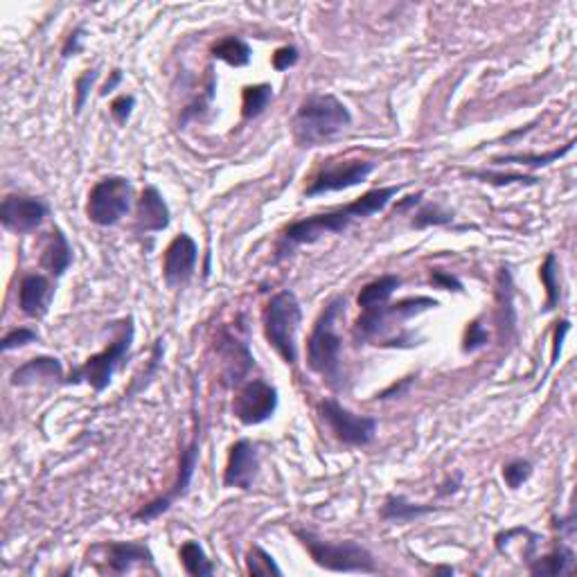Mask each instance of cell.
Segmentation results:
<instances>
[{
  "instance_id": "41",
  "label": "cell",
  "mask_w": 577,
  "mask_h": 577,
  "mask_svg": "<svg viewBox=\"0 0 577 577\" xmlns=\"http://www.w3.org/2000/svg\"><path fill=\"white\" fill-rule=\"evenodd\" d=\"M120 82H122V71H120V68H115V71H113V72H111V80H109V82H106V84H104V86H101V91H100V93H101V95H109V93H113V91H115V89H118V84H120Z\"/></svg>"
},
{
  "instance_id": "1",
  "label": "cell",
  "mask_w": 577,
  "mask_h": 577,
  "mask_svg": "<svg viewBox=\"0 0 577 577\" xmlns=\"http://www.w3.org/2000/svg\"><path fill=\"white\" fill-rule=\"evenodd\" d=\"M401 190V186H388V188H377V190L366 192L363 197H359L357 201L348 203V206L339 207L334 212H322V215L307 216V219H298L293 224L287 226L283 235V242H280V255H287L289 248L300 246V244H313L318 242L325 235H339L343 230H348V226L354 219H366V216L377 215L381 212L388 203L392 201L397 192Z\"/></svg>"
},
{
  "instance_id": "4",
  "label": "cell",
  "mask_w": 577,
  "mask_h": 577,
  "mask_svg": "<svg viewBox=\"0 0 577 577\" xmlns=\"http://www.w3.org/2000/svg\"><path fill=\"white\" fill-rule=\"evenodd\" d=\"M295 537L309 553L313 564L334 573H375L377 562L375 555L361 543L345 539V542H325L316 534L295 530Z\"/></svg>"
},
{
  "instance_id": "6",
  "label": "cell",
  "mask_w": 577,
  "mask_h": 577,
  "mask_svg": "<svg viewBox=\"0 0 577 577\" xmlns=\"http://www.w3.org/2000/svg\"><path fill=\"white\" fill-rule=\"evenodd\" d=\"M131 343L133 321L127 318V321H122L120 334L115 336L101 352L93 354V357L86 359L80 368H75V370L71 372V377L66 380V384H89L95 392L106 390V388L111 386V381H113L118 366L127 359Z\"/></svg>"
},
{
  "instance_id": "37",
  "label": "cell",
  "mask_w": 577,
  "mask_h": 577,
  "mask_svg": "<svg viewBox=\"0 0 577 577\" xmlns=\"http://www.w3.org/2000/svg\"><path fill=\"white\" fill-rule=\"evenodd\" d=\"M298 59H300L298 48H293V45H284V48L275 50L271 63H274L275 71L284 72V71H289V68H293L295 63H298Z\"/></svg>"
},
{
  "instance_id": "28",
  "label": "cell",
  "mask_w": 577,
  "mask_h": 577,
  "mask_svg": "<svg viewBox=\"0 0 577 577\" xmlns=\"http://www.w3.org/2000/svg\"><path fill=\"white\" fill-rule=\"evenodd\" d=\"M539 280L546 287V304H543V312H553L555 304L560 303V284H557V260L555 253H548L543 264L539 266Z\"/></svg>"
},
{
  "instance_id": "8",
  "label": "cell",
  "mask_w": 577,
  "mask_h": 577,
  "mask_svg": "<svg viewBox=\"0 0 577 577\" xmlns=\"http://www.w3.org/2000/svg\"><path fill=\"white\" fill-rule=\"evenodd\" d=\"M436 307L438 300L427 298V295H418V298H406L399 300V303H388L384 307L368 309V312H361V316L354 322V336L359 341H372L380 332L386 330V325L390 321H406V318H413L418 313Z\"/></svg>"
},
{
  "instance_id": "42",
  "label": "cell",
  "mask_w": 577,
  "mask_h": 577,
  "mask_svg": "<svg viewBox=\"0 0 577 577\" xmlns=\"http://www.w3.org/2000/svg\"><path fill=\"white\" fill-rule=\"evenodd\" d=\"M409 386H410V377H406V380L401 381V384H392L390 388H388V390H384V392H381V395H377V397H380V399H388V397L395 395V392H397V395H399V392L406 390V388H409Z\"/></svg>"
},
{
  "instance_id": "33",
  "label": "cell",
  "mask_w": 577,
  "mask_h": 577,
  "mask_svg": "<svg viewBox=\"0 0 577 577\" xmlns=\"http://www.w3.org/2000/svg\"><path fill=\"white\" fill-rule=\"evenodd\" d=\"M34 341H39V334L34 330H30V327H16V330L5 334L0 348H3V352H12V350L23 348V345L34 343Z\"/></svg>"
},
{
  "instance_id": "13",
  "label": "cell",
  "mask_w": 577,
  "mask_h": 577,
  "mask_svg": "<svg viewBox=\"0 0 577 577\" xmlns=\"http://www.w3.org/2000/svg\"><path fill=\"white\" fill-rule=\"evenodd\" d=\"M48 216V206L36 197L9 194L0 203V221L12 233H32Z\"/></svg>"
},
{
  "instance_id": "40",
  "label": "cell",
  "mask_w": 577,
  "mask_h": 577,
  "mask_svg": "<svg viewBox=\"0 0 577 577\" xmlns=\"http://www.w3.org/2000/svg\"><path fill=\"white\" fill-rule=\"evenodd\" d=\"M84 34H86L84 27H77V30H72L71 34H68L66 43H63V50H62V57L63 59H71V57H75L77 53H80L82 41H84Z\"/></svg>"
},
{
  "instance_id": "29",
  "label": "cell",
  "mask_w": 577,
  "mask_h": 577,
  "mask_svg": "<svg viewBox=\"0 0 577 577\" xmlns=\"http://www.w3.org/2000/svg\"><path fill=\"white\" fill-rule=\"evenodd\" d=\"M246 571L251 575H283V569L275 564L274 555L262 546H253L246 555Z\"/></svg>"
},
{
  "instance_id": "32",
  "label": "cell",
  "mask_w": 577,
  "mask_h": 577,
  "mask_svg": "<svg viewBox=\"0 0 577 577\" xmlns=\"http://www.w3.org/2000/svg\"><path fill=\"white\" fill-rule=\"evenodd\" d=\"M454 221V215L442 210L440 206H427L415 215L413 228H427V226H449Z\"/></svg>"
},
{
  "instance_id": "14",
  "label": "cell",
  "mask_w": 577,
  "mask_h": 577,
  "mask_svg": "<svg viewBox=\"0 0 577 577\" xmlns=\"http://www.w3.org/2000/svg\"><path fill=\"white\" fill-rule=\"evenodd\" d=\"M372 172H375V163H370V160H350L345 165H330L313 178L304 194L307 197H321V194L327 192L348 190V188L366 181Z\"/></svg>"
},
{
  "instance_id": "38",
  "label": "cell",
  "mask_w": 577,
  "mask_h": 577,
  "mask_svg": "<svg viewBox=\"0 0 577 577\" xmlns=\"http://www.w3.org/2000/svg\"><path fill=\"white\" fill-rule=\"evenodd\" d=\"M571 330V322L569 321H560L557 322L555 332H553V357H551V368L557 366V361H560V354H562V345H564V339L566 334H569Z\"/></svg>"
},
{
  "instance_id": "7",
  "label": "cell",
  "mask_w": 577,
  "mask_h": 577,
  "mask_svg": "<svg viewBox=\"0 0 577 577\" xmlns=\"http://www.w3.org/2000/svg\"><path fill=\"white\" fill-rule=\"evenodd\" d=\"M133 186L124 177H106L97 181L89 192L86 216L95 226H115L131 207Z\"/></svg>"
},
{
  "instance_id": "24",
  "label": "cell",
  "mask_w": 577,
  "mask_h": 577,
  "mask_svg": "<svg viewBox=\"0 0 577 577\" xmlns=\"http://www.w3.org/2000/svg\"><path fill=\"white\" fill-rule=\"evenodd\" d=\"M575 140L566 142L562 149H553L548 154H507V156H498L494 159V165H521V168H530V169H537V168H546V165L555 163V160L564 159L566 154L573 151Z\"/></svg>"
},
{
  "instance_id": "12",
  "label": "cell",
  "mask_w": 577,
  "mask_h": 577,
  "mask_svg": "<svg viewBox=\"0 0 577 577\" xmlns=\"http://www.w3.org/2000/svg\"><path fill=\"white\" fill-rule=\"evenodd\" d=\"M198 260V246L197 242L188 233L177 235V237L169 242L168 251L163 257V275L168 287L178 289L186 287L192 280L194 269H197Z\"/></svg>"
},
{
  "instance_id": "2",
  "label": "cell",
  "mask_w": 577,
  "mask_h": 577,
  "mask_svg": "<svg viewBox=\"0 0 577 577\" xmlns=\"http://www.w3.org/2000/svg\"><path fill=\"white\" fill-rule=\"evenodd\" d=\"M350 124L352 113L339 97L313 93L300 104L291 127L300 147H318L343 133Z\"/></svg>"
},
{
  "instance_id": "18",
  "label": "cell",
  "mask_w": 577,
  "mask_h": 577,
  "mask_svg": "<svg viewBox=\"0 0 577 577\" xmlns=\"http://www.w3.org/2000/svg\"><path fill=\"white\" fill-rule=\"evenodd\" d=\"M106 569L109 573L122 575L129 573L138 564H151L154 555L145 543L136 542H113L106 546Z\"/></svg>"
},
{
  "instance_id": "21",
  "label": "cell",
  "mask_w": 577,
  "mask_h": 577,
  "mask_svg": "<svg viewBox=\"0 0 577 577\" xmlns=\"http://www.w3.org/2000/svg\"><path fill=\"white\" fill-rule=\"evenodd\" d=\"M575 555L569 546H557L539 560H530V573L537 577H560L573 573Z\"/></svg>"
},
{
  "instance_id": "25",
  "label": "cell",
  "mask_w": 577,
  "mask_h": 577,
  "mask_svg": "<svg viewBox=\"0 0 577 577\" xmlns=\"http://www.w3.org/2000/svg\"><path fill=\"white\" fill-rule=\"evenodd\" d=\"M212 57L219 59V62H226L228 66L242 68L251 63V48L239 36H226L219 43L212 45Z\"/></svg>"
},
{
  "instance_id": "16",
  "label": "cell",
  "mask_w": 577,
  "mask_h": 577,
  "mask_svg": "<svg viewBox=\"0 0 577 577\" xmlns=\"http://www.w3.org/2000/svg\"><path fill=\"white\" fill-rule=\"evenodd\" d=\"M172 221L169 207L165 203L163 194L159 188L147 186L142 197L138 198V212H136V230L138 233H160Z\"/></svg>"
},
{
  "instance_id": "9",
  "label": "cell",
  "mask_w": 577,
  "mask_h": 577,
  "mask_svg": "<svg viewBox=\"0 0 577 577\" xmlns=\"http://www.w3.org/2000/svg\"><path fill=\"white\" fill-rule=\"evenodd\" d=\"M322 419L332 428L336 438L343 445L350 447H366L375 440L377 436V419L368 415H354L345 406H341L336 399H322L321 404Z\"/></svg>"
},
{
  "instance_id": "11",
  "label": "cell",
  "mask_w": 577,
  "mask_h": 577,
  "mask_svg": "<svg viewBox=\"0 0 577 577\" xmlns=\"http://www.w3.org/2000/svg\"><path fill=\"white\" fill-rule=\"evenodd\" d=\"M197 463H198V438H194V440L190 442V445L183 449L181 454V465H178V476H177V483H174V487L169 489L165 496L160 498H154L151 503H147V505H142L140 510L133 514V519L138 521H151L156 519V516L165 514V512L172 507V503L177 501V498L186 496L188 489H190V483H192V476H194V469H197Z\"/></svg>"
},
{
  "instance_id": "5",
  "label": "cell",
  "mask_w": 577,
  "mask_h": 577,
  "mask_svg": "<svg viewBox=\"0 0 577 577\" xmlns=\"http://www.w3.org/2000/svg\"><path fill=\"white\" fill-rule=\"evenodd\" d=\"M300 322H303V307H300L293 291L284 289L269 300V304L264 309L266 341L274 345L275 352L289 366H293L295 359H298L295 336H298Z\"/></svg>"
},
{
  "instance_id": "10",
  "label": "cell",
  "mask_w": 577,
  "mask_h": 577,
  "mask_svg": "<svg viewBox=\"0 0 577 577\" xmlns=\"http://www.w3.org/2000/svg\"><path fill=\"white\" fill-rule=\"evenodd\" d=\"M278 390L264 380H251L242 386L233 401V415L246 427L266 422L278 410Z\"/></svg>"
},
{
  "instance_id": "3",
  "label": "cell",
  "mask_w": 577,
  "mask_h": 577,
  "mask_svg": "<svg viewBox=\"0 0 577 577\" xmlns=\"http://www.w3.org/2000/svg\"><path fill=\"white\" fill-rule=\"evenodd\" d=\"M345 309V298H334L318 316L307 341V363L316 375L334 384L341 375V336L336 332V321Z\"/></svg>"
},
{
  "instance_id": "26",
  "label": "cell",
  "mask_w": 577,
  "mask_h": 577,
  "mask_svg": "<svg viewBox=\"0 0 577 577\" xmlns=\"http://www.w3.org/2000/svg\"><path fill=\"white\" fill-rule=\"evenodd\" d=\"M178 557H181V564L186 569L188 575L192 577H210L215 573V566L207 560L206 551L198 542H186L178 551Z\"/></svg>"
},
{
  "instance_id": "17",
  "label": "cell",
  "mask_w": 577,
  "mask_h": 577,
  "mask_svg": "<svg viewBox=\"0 0 577 577\" xmlns=\"http://www.w3.org/2000/svg\"><path fill=\"white\" fill-rule=\"evenodd\" d=\"M54 287L45 275L32 274L25 275L18 289V307L25 316L30 318H41L48 312L50 303H53Z\"/></svg>"
},
{
  "instance_id": "15",
  "label": "cell",
  "mask_w": 577,
  "mask_h": 577,
  "mask_svg": "<svg viewBox=\"0 0 577 577\" xmlns=\"http://www.w3.org/2000/svg\"><path fill=\"white\" fill-rule=\"evenodd\" d=\"M257 472H260V456H257L255 445L251 440H237L230 447L228 465L224 472L226 487L251 489L255 483Z\"/></svg>"
},
{
  "instance_id": "20",
  "label": "cell",
  "mask_w": 577,
  "mask_h": 577,
  "mask_svg": "<svg viewBox=\"0 0 577 577\" xmlns=\"http://www.w3.org/2000/svg\"><path fill=\"white\" fill-rule=\"evenodd\" d=\"M436 512V505H427V503H413L406 496H388L386 503L381 505V519L392 521V524H410L415 519Z\"/></svg>"
},
{
  "instance_id": "30",
  "label": "cell",
  "mask_w": 577,
  "mask_h": 577,
  "mask_svg": "<svg viewBox=\"0 0 577 577\" xmlns=\"http://www.w3.org/2000/svg\"><path fill=\"white\" fill-rule=\"evenodd\" d=\"M530 476H533V463L530 460L516 458L503 465V481H505L510 489H519Z\"/></svg>"
},
{
  "instance_id": "31",
  "label": "cell",
  "mask_w": 577,
  "mask_h": 577,
  "mask_svg": "<svg viewBox=\"0 0 577 577\" xmlns=\"http://www.w3.org/2000/svg\"><path fill=\"white\" fill-rule=\"evenodd\" d=\"M469 177L481 178L489 186H537V177H525V174H492V172H472Z\"/></svg>"
},
{
  "instance_id": "35",
  "label": "cell",
  "mask_w": 577,
  "mask_h": 577,
  "mask_svg": "<svg viewBox=\"0 0 577 577\" xmlns=\"http://www.w3.org/2000/svg\"><path fill=\"white\" fill-rule=\"evenodd\" d=\"M97 77H100V72H97V68H93V71L82 72V77L77 80V84H75V95H77L75 97V111L77 113L84 109V104H86V100H89L91 89H93Z\"/></svg>"
},
{
  "instance_id": "34",
  "label": "cell",
  "mask_w": 577,
  "mask_h": 577,
  "mask_svg": "<svg viewBox=\"0 0 577 577\" xmlns=\"http://www.w3.org/2000/svg\"><path fill=\"white\" fill-rule=\"evenodd\" d=\"M489 341V334L487 330L481 325V321H472L467 325V330H465V341H463V350L465 352H476V350H481L487 345Z\"/></svg>"
},
{
  "instance_id": "43",
  "label": "cell",
  "mask_w": 577,
  "mask_h": 577,
  "mask_svg": "<svg viewBox=\"0 0 577 577\" xmlns=\"http://www.w3.org/2000/svg\"><path fill=\"white\" fill-rule=\"evenodd\" d=\"M419 201H422V192H418V194H415V197H406V198H404V201H401V203H397V206H395V212H404V210H406V207H410V206H418V203H419Z\"/></svg>"
},
{
  "instance_id": "36",
  "label": "cell",
  "mask_w": 577,
  "mask_h": 577,
  "mask_svg": "<svg viewBox=\"0 0 577 577\" xmlns=\"http://www.w3.org/2000/svg\"><path fill=\"white\" fill-rule=\"evenodd\" d=\"M133 109H136V97L120 95L118 100L111 104V115H113V120L120 124V127H124V124L129 122V118H131Z\"/></svg>"
},
{
  "instance_id": "19",
  "label": "cell",
  "mask_w": 577,
  "mask_h": 577,
  "mask_svg": "<svg viewBox=\"0 0 577 577\" xmlns=\"http://www.w3.org/2000/svg\"><path fill=\"white\" fill-rule=\"evenodd\" d=\"M53 381V380H63V366L59 359L54 357H34L27 363H23L21 368H16L12 375L14 386H32L36 381Z\"/></svg>"
},
{
  "instance_id": "23",
  "label": "cell",
  "mask_w": 577,
  "mask_h": 577,
  "mask_svg": "<svg viewBox=\"0 0 577 577\" xmlns=\"http://www.w3.org/2000/svg\"><path fill=\"white\" fill-rule=\"evenodd\" d=\"M399 287L401 278H397V275H381V278L372 280V283H368L366 287L359 291V307H361V312L384 307V304L390 303V295Z\"/></svg>"
},
{
  "instance_id": "27",
  "label": "cell",
  "mask_w": 577,
  "mask_h": 577,
  "mask_svg": "<svg viewBox=\"0 0 577 577\" xmlns=\"http://www.w3.org/2000/svg\"><path fill=\"white\" fill-rule=\"evenodd\" d=\"M274 100V89L269 84H255L246 86L242 95V115L246 120L260 118L266 111V106Z\"/></svg>"
},
{
  "instance_id": "22",
  "label": "cell",
  "mask_w": 577,
  "mask_h": 577,
  "mask_svg": "<svg viewBox=\"0 0 577 577\" xmlns=\"http://www.w3.org/2000/svg\"><path fill=\"white\" fill-rule=\"evenodd\" d=\"M41 264H43V269H48L54 278H62L68 271V266L72 264V248L71 244H68L66 235L59 228L53 230V237H50V244L45 246Z\"/></svg>"
},
{
  "instance_id": "39",
  "label": "cell",
  "mask_w": 577,
  "mask_h": 577,
  "mask_svg": "<svg viewBox=\"0 0 577 577\" xmlns=\"http://www.w3.org/2000/svg\"><path fill=\"white\" fill-rule=\"evenodd\" d=\"M431 283L436 284L438 289H445V291H463V283H460L456 275L447 274V271H440V269H433L431 271Z\"/></svg>"
}]
</instances>
